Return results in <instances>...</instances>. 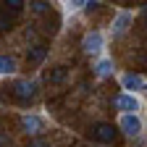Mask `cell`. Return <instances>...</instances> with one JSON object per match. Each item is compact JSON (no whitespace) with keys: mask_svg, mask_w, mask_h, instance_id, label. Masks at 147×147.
<instances>
[{"mask_svg":"<svg viewBox=\"0 0 147 147\" xmlns=\"http://www.w3.org/2000/svg\"><path fill=\"white\" fill-rule=\"evenodd\" d=\"M8 74H16V61L11 55H0V76H8Z\"/></svg>","mask_w":147,"mask_h":147,"instance_id":"obj_11","label":"cell"},{"mask_svg":"<svg viewBox=\"0 0 147 147\" xmlns=\"http://www.w3.org/2000/svg\"><path fill=\"white\" fill-rule=\"evenodd\" d=\"M142 92H144V95H147V84H144V89H142Z\"/></svg>","mask_w":147,"mask_h":147,"instance_id":"obj_18","label":"cell"},{"mask_svg":"<svg viewBox=\"0 0 147 147\" xmlns=\"http://www.w3.org/2000/svg\"><path fill=\"white\" fill-rule=\"evenodd\" d=\"M121 84H123V89H129V95H131V92H142V89H144V82H142L139 74H126V76L121 79Z\"/></svg>","mask_w":147,"mask_h":147,"instance_id":"obj_8","label":"cell"},{"mask_svg":"<svg viewBox=\"0 0 147 147\" xmlns=\"http://www.w3.org/2000/svg\"><path fill=\"white\" fill-rule=\"evenodd\" d=\"M113 105L118 110H123V116H137V110H139V100L134 95H129V92H123V95H118L113 100Z\"/></svg>","mask_w":147,"mask_h":147,"instance_id":"obj_4","label":"cell"},{"mask_svg":"<svg viewBox=\"0 0 147 147\" xmlns=\"http://www.w3.org/2000/svg\"><path fill=\"white\" fill-rule=\"evenodd\" d=\"M18 129H21L24 134L37 137L40 131H45V121H42L40 116H34V113H24L21 118H18Z\"/></svg>","mask_w":147,"mask_h":147,"instance_id":"obj_3","label":"cell"},{"mask_svg":"<svg viewBox=\"0 0 147 147\" xmlns=\"http://www.w3.org/2000/svg\"><path fill=\"white\" fill-rule=\"evenodd\" d=\"M0 147H5V137L3 134H0Z\"/></svg>","mask_w":147,"mask_h":147,"instance_id":"obj_17","label":"cell"},{"mask_svg":"<svg viewBox=\"0 0 147 147\" xmlns=\"http://www.w3.org/2000/svg\"><path fill=\"white\" fill-rule=\"evenodd\" d=\"M102 45H105V37L100 32H89V34H84V40H82V50L84 53H100Z\"/></svg>","mask_w":147,"mask_h":147,"instance_id":"obj_5","label":"cell"},{"mask_svg":"<svg viewBox=\"0 0 147 147\" xmlns=\"http://www.w3.org/2000/svg\"><path fill=\"white\" fill-rule=\"evenodd\" d=\"M24 5H26V3H21V0H8V3H5V11H11V13H21Z\"/></svg>","mask_w":147,"mask_h":147,"instance_id":"obj_14","label":"cell"},{"mask_svg":"<svg viewBox=\"0 0 147 147\" xmlns=\"http://www.w3.org/2000/svg\"><path fill=\"white\" fill-rule=\"evenodd\" d=\"M11 92H13V100H16L18 105H32V102L37 100V82L16 79L13 87H11Z\"/></svg>","mask_w":147,"mask_h":147,"instance_id":"obj_1","label":"cell"},{"mask_svg":"<svg viewBox=\"0 0 147 147\" xmlns=\"http://www.w3.org/2000/svg\"><path fill=\"white\" fill-rule=\"evenodd\" d=\"M144 24H147V16H144Z\"/></svg>","mask_w":147,"mask_h":147,"instance_id":"obj_19","label":"cell"},{"mask_svg":"<svg viewBox=\"0 0 147 147\" xmlns=\"http://www.w3.org/2000/svg\"><path fill=\"white\" fill-rule=\"evenodd\" d=\"M95 74H97V76H110V74H113V61H110V58H102V61H97V66H95Z\"/></svg>","mask_w":147,"mask_h":147,"instance_id":"obj_12","label":"cell"},{"mask_svg":"<svg viewBox=\"0 0 147 147\" xmlns=\"http://www.w3.org/2000/svg\"><path fill=\"white\" fill-rule=\"evenodd\" d=\"M29 147H50V144H47L45 139H32V142H29Z\"/></svg>","mask_w":147,"mask_h":147,"instance_id":"obj_16","label":"cell"},{"mask_svg":"<svg viewBox=\"0 0 147 147\" xmlns=\"http://www.w3.org/2000/svg\"><path fill=\"white\" fill-rule=\"evenodd\" d=\"M118 129H121L126 137H137L142 131V121H139V116H121Z\"/></svg>","mask_w":147,"mask_h":147,"instance_id":"obj_6","label":"cell"},{"mask_svg":"<svg viewBox=\"0 0 147 147\" xmlns=\"http://www.w3.org/2000/svg\"><path fill=\"white\" fill-rule=\"evenodd\" d=\"M66 76H68V68H66V66H55V68L47 74V82H50V84H63Z\"/></svg>","mask_w":147,"mask_h":147,"instance_id":"obj_10","label":"cell"},{"mask_svg":"<svg viewBox=\"0 0 147 147\" xmlns=\"http://www.w3.org/2000/svg\"><path fill=\"white\" fill-rule=\"evenodd\" d=\"M134 21V16L129 13V11H121L118 16H116V21H113V37H121L126 29H129V24Z\"/></svg>","mask_w":147,"mask_h":147,"instance_id":"obj_7","label":"cell"},{"mask_svg":"<svg viewBox=\"0 0 147 147\" xmlns=\"http://www.w3.org/2000/svg\"><path fill=\"white\" fill-rule=\"evenodd\" d=\"M11 16H8V11H0V32H11Z\"/></svg>","mask_w":147,"mask_h":147,"instance_id":"obj_13","label":"cell"},{"mask_svg":"<svg viewBox=\"0 0 147 147\" xmlns=\"http://www.w3.org/2000/svg\"><path fill=\"white\" fill-rule=\"evenodd\" d=\"M45 55H47V45L37 42V45H32V47L26 50V61H29V63H42Z\"/></svg>","mask_w":147,"mask_h":147,"instance_id":"obj_9","label":"cell"},{"mask_svg":"<svg viewBox=\"0 0 147 147\" xmlns=\"http://www.w3.org/2000/svg\"><path fill=\"white\" fill-rule=\"evenodd\" d=\"M92 137H95L97 142H102V144H113V142H118V129L113 126V123H105V121H97V123H92Z\"/></svg>","mask_w":147,"mask_h":147,"instance_id":"obj_2","label":"cell"},{"mask_svg":"<svg viewBox=\"0 0 147 147\" xmlns=\"http://www.w3.org/2000/svg\"><path fill=\"white\" fill-rule=\"evenodd\" d=\"M29 8H32L34 13H45V11L50 8V3H45V0H34V3H29Z\"/></svg>","mask_w":147,"mask_h":147,"instance_id":"obj_15","label":"cell"}]
</instances>
